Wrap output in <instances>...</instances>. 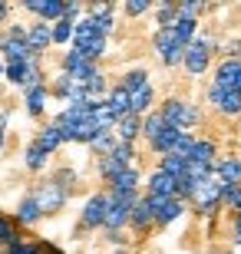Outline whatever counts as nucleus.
I'll return each instance as SVG.
<instances>
[{
  "label": "nucleus",
  "mask_w": 241,
  "mask_h": 254,
  "mask_svg": "<svg viewBox=\"0 0 241 254\" xmlns=\"http://www.w3.org/2000/svg\"><path fill=\"white\" fill-rule=\"evenodd\" d=\"M129 169H132V145H129V142H119V145H116V149H112L109 155L99 162V172L109 182L119 179L122 172H129Z\"/></svg>",
  "instance_id": "1"
},
{
  "label": "nucleus",
  "mask_w": 241,
  "mask_h": 254,
  "mask_svg": "<svg viewBox=\"0 0 241 254\" xmlns=\"http://www.w3.org/2000/svg\"><path fill=\"white\" fill-rule=\"evenodd\" d=\"M162 116H165V123L172 126V129H178V132L192 129V126L198 123V113H195V106L182 103V99H168V103L162 106Z\"/></svg>",
  "instance_id": "2"
},
{
  "label": "nucleus",
  "mask_w": 241,
  "mask_h": 254,
  "mask_svg": "<svg viewBox=\"0 0 241 254\" xmlns=\"http://www.w3.org/2000/svg\"><path fill=\"white\" fill-rule=\"evenodd\" d=\"M208 57H212V40L208 37H195L192 43L185 47V69L188 73H205V66H208Z\"/></svg>",
  "instance_id": "3"
},
{
  "label": "nucleus",
  "mask_w": 241,
  "mask_h": 254,
  "mask_svg": "<svg viewBox=\"0 0 241 254\" xmlns=\"http://www.w3.org/2000/svg\"><path fill=\"white\" fill-rule=\"evenodd\" d=\"M192 201H195V208H198V211L212 215L215 208H218V201H222V182L215 179V175L208 182H198V189H195Z\"/></svg>",
  "instance_id": "4"
},
{
  "label": "nucleus",
  "mask_w": 241,
  "mask_h": 254,
  "mask_svg": "<svg viewBox=\"0 0 241 254\" xmlns=\"http://www.w3.org/2000/svg\"><path fill=\"white\" fill-rule=\"evenodd\" d=\"M33 201L40 205V211L43 215H53V211H60L66 201V189H60L56 182H43L37 191H33Z\"/></svg>",
  "instance_id": "5"
},
{
  "label": "nucleus",
  "mask_w": 241,
  "mask_h": 254,
  "mask_svg": "<svg viewBox=\"0 0 241 254\" xmlns=\"http://www.w3.org/2000/svg\"><path fill=\"white\" fill-rule=\"evenodd\" d=\"M215 86H222L228 93H241V60L232 57L215 69Z\"/></svg>",
  "instance_id": "6"
},
{
  "label": "nucleus",
  "mask_w": 241,
  "mask_h": 254,
  "mask_svg": "<svg viewBox=\"0 0 241 254\" xmlns=\"http://www.w3.org/2000/svg\"><path fill=\"white\" fill-rule=\"evenodd\" d=\"M208 103L218 109V113H228V116H238L241 113V93H228V89H222V86H215L208 89Z\"/></svg>",
  "instance_id": "7"
},
{
  "label": "nucleus",
  "mask_w": 241,
  "mask_h": 254,
  "mask_svg": "<svg viewBox=\"0 0 241 254\" xmlns=\"http://www.w3.org/2000/svg\"><path fill=\"white\" fill-rule=\"evenodd\" d=\"M106 211H109V195H93L83 208V228L106 225Z\"/></svg>",
  "instance_id": "8"
},
{
  "label": "nucleus",
  "mask_w": 241,
  "mask_h": 254,
  "mask_svg": "<svg viewBox=\"0 0 241 254\" xmlns=\"http://www.w3.org/2000/svg\"><path fill=\"white\" fill-rule=\"evenodd\" d=\"M149 195L152 198H175L178 195V182L168 175V172H152L149 175Z\"/></svg>",
  "instance_id": "9"
},
{
  "label": "nucleus",
  "mask_w": 241,
  "mask_h": 254,
  "mask_svg": "<svg viewBox=\"0 0 241 254\" xmlns=\"http://www.w3.org/2000/svg\"><path fill=\"white\" fill-rule=\"evenodd\" d=\"M149 201H152V211H156V221L159 225H168V221H175L178 215H182V201L175 198H152L149 195Z\"/></svg>",
  "instance_id": "10"
},
{
  "label": "nucleus",
  "mask_w": 241,
  "mask_h": 254,
  "mask_svg": "<svg viewBox=\"0 0 241 254\" xmlns=\"http://www.w3.org/2000/svg\"><path fill=\"white\" fill-rule=\"evenodd\" d=\"M27 43H30L33 57H37L40 50H47L53 43V23H33V27H27Z\"/></svg>",
  "instance_id": "11"
},
{
  "label": "nucleus",
  "mask_w": 241,
  "mask_h": 254,
  "mask_svg": "<svg viewBox=\"0 0 241 254\" xmlns=\"http://www.w3.org/2000/svg\"><path fill=\"white\" fill-rule=\"evenodd\" d=\"M27 10H33V13H40L43 17V23L47 20H63L66 13V3H60V0H27Z\"/></svg>",
  "instance_id": "12"
},
{
  "label": "nucleus",
  "mask_w": 241,
  "mask_h": 254,
  "mask_svg": "<svg viewBox=\"0 0 241 254\" xmlns=\"http://www.w3.org/2000/svg\"><path fill=\"white\" fill-rule=\"evenodd\" d=\"M112 132H116V139H119V142H129V145H132V139L142 132V119L136 113L122 116V119H116V129H112Z\"/></svg>",
  "instance_id": "13"
},
{
  "label": "nucleus",
  "mask_w": 241,
  "mask_h": 254,
  "mask_svg": "<svg viewBox=\"0 0 241 254\" xmlns=\"http://www.w3.org/2000/svg\"><path fill=\"white\" fill-rule=\"evenodd\" d=\"M215 179L222 185H238L241 189V159H222L215 169Z\"/></svg>",
  "instance_id": "14"
},
{
  "label": "nucleus",
  "mask_w": 241,
  "mask_h": 254,
  "mask_svg": "<svg viewBox=\"0 0 241 254\" xmlns=\"http://www.w3.org/2000/svg\"><path fill=\"white\" fill-rule=\"evenodd\" d=\"M106 106H109V113L116 116V119H122V116L132 113V103H129V93L122 89V86H116L109 96H106Z\"/></svg>",
  "instance_id": "15"
},
{
  "label": "nucleus",
  "mask_w": 241,
  "mask_h": 254,
  "mask_svg": "<svg viewBox=\"0 0 241 254\" xmlns=\"http://www.w3.org/2000/svg\"><path fill=\"white\" fill-rule=\"evenodd\" d=\"M168 129V123H165V116L162 113H152V116H146V123H142V135L149 139V145L156 139H162V132Z\"/></svg>",
  "instance_id": "16"
},
{
  "label": "nucleus",
  "mask_w": 241,
  "mask_h": 254,
  "mask_svg": "<svg viewBox=\"0 0 241 254\" xmlns=\"http://www.w3.org/2000/svg\"><path fill=\"white\" fill-rule=\"evenodd\" d=\"M129 218H132V208L116 205V201L109 198V211H106V228H109V231H119V228L126 225Z\"/></svg>",
  "instance_id": "17"
},
{
  "label": "nucleus",
  "mask_w": 241,
  "mask_h": 254,
  "mask_svg": "<svg viewBox=\"0 0 241 254\" xmlns=\"http://www.w3.org/2000/svg\"><path fill=\"white\" fill-rule=\"evenodd\" d=\"M129 221H132L136 228H149V221H156V211H152V201H149V195L136 201V208H132V218H129Z\"/></svg>",
  "instance_id": "18"
},
{
  "label": "nucleus",
  "mask_w": 241,
  "mask_h": 254,
  "mask_svg": "<svg viewBox=\"0 0 241 254\" xmlns=\"http://www.w3.org/2000/svg\"><path fill=\"white\" fill-rule=\"evenodd\" d=\"M178 47H185V43H178V37H175V30H172V27L156 30V50L162 53V57L172 53V50H178Z\"/></svg>",
  "instance_id": "19"
},
{
  "label": "nucleus",
  "mask_w": 241,
  "mask_h": 254,
  "mask_svg": "<svg viewBox=\"0 0 241 254\" xmlns=\"http://www.w3.org/2000/svg\"><path fill=\"white\" fill-rule=\"evenodd\" d=\"M212 159H215V145L205 142V139H198L195 149H192V155H188V162H195V165H212Z\"/></svg>",
  "instance_id": "20"
},
{
  "label": "nucleus",
  "mask_w": 241,
  "mask_h": 254,
  "mask_svg": "<svg viewBox=\"0 0 241 254\" xmlns=\"http://www.w3.org/2000/svg\"><path fill=\"white\" fill-rule=\"evenodd\" d=\"M129 103H132V113L136 116L149 113V106H152V86H142V89L129 93Z\"/></svg>",
  "instance_id": "21"
},
{
  "label": "nucleus",
  "mask_w": 241,
  "mask_h": 254,
  "mask_svg": "<svg viewBox=\"0 0 241 254\" xmlns=\"http://www.w3.org/2000/svg\"><path fill=\"white\" fill-rule=\"evenodd\" d=\"M40 215H43V211H40V205L33 201V195L20 201V208H17V221H23V225H33Z\"/></svg>",
  "instance_id": "22"
},
{
  "label": "nucleus",
  "mask_w": 241,
  "mask_h": 254,
  "mask_svg": "<svg viewBox=\"0 0 241 254\" xmlns=\"http://www.w3.org/2000/svg\"><path fill=\"white\" fill-rule=\"evenodd\" d=\"M73 33H76L73 20H56L53 23V43H73Z\"/></svg>",
  "instance_id": "23"
},
{
  "label": "nucleus",
  "mask_w": 241,
  "mask_h": 254,
  "mask_svg": "<svg viewBox=\"0 0 241 254\" xmlns=\"http://www.w3.org/2000/svg\"><path fill=\"white\" fill-rule=\"evenodd\" d=\"M43 106H47V89L43 86H33V89H27V109L33 116L43 113Z\"/></svg>",
  "instance_id": "24"
},
{
  "label": "nucleus",
  "mask_w": 241,
  "mask_h": 254,
  "mask_svg": "<svg viewBox=\"0 0 241 254\" xmlns=\"http://www.w3.org/2000/svg\"><path fill=\"white\" fill-rule=\"evenodd\" d=\"M136 185H139V172L136 169L122 172L119 179H112V191H136Z\"/></svg>",
  "instance_id": "25"
},
{
  "label": "nucleus",
  "mask_w": 241,
  "mask_h": 254,
  "mask_svg": "<svg viewBox=\"0 0 241 254\" xmlns=\"http://www.w3.org/2000/svg\"><path fill=\"white\" fill-rule=\"evenodd\" d=\"M47 155H50V152L43 149L40 142H30V149H27V165H30L33 172H37V169H43V162H47Z\"/></svg>",
  "instance_id": "26"
},
{
  "label": "nucleus",
  "mask_w": 241,
  "mask_h": 254,
  "mask_svg": "<svg viewBox=\"0 0 241 254\" xmlns=\"http://www.w3.org/2000/svg\"><path fill=\"white\" fill-rule=\"evenodd\" d=\"M142 86H149V76L142 73V69H132V73L122 76V89H126V93H136V89H142Z\"/></svg>",
  "instance_id": "27"
},
{
  "label": "nucleus",
  "mask_w": 241,
  "mask_h": 254,
  "mask_svg": "<svg viewBox=\"0 0 241 254\" xmlns=\"http://www.w3.org/2000/svg\"><path fill=\"white\" fill-rule=\"evenodd\" d=\"M195 142H198V139H192L188 132H182V135H178V142H175V149L168 152V155H175V159H185L188 162V155H192V149H195Z\"/></svg>",
  "instance_id": "28"
},
{
  "label": "nucleus",
  "mask_w": 241,
  "mask_h": 254,
  "mask_svg": "<svg viewBox=\"0 0 241 254\" xmlns=\"http://www.w3.org/2000/svg\"><path fill=\"white\" fill-rule=\"evenodd\" d=\"M40 145H43V149L47 152H53V149H60V142H63V135H60V129H56V126H47V129L40 132Z\"/></svg>",
  "instance_id": "29"
},
{
  "label": "nucleus",
  "mask_w": 241,
  "mask_h": 254,
  "mask_svg": "<svg viewBox=\"0 0 241 254\" xmlns=\"http://www.w3.org/2000/svg\"><path fill=\"white\" fill-rule=\"evenodd\" d=\"M185 169H188L185 159H175V155H165V159H162V172H168L172 179H182V175H185Z\"/></svg>",
  "instance_id": "30"
},
{
  "label": "nucleus",
  "mask_w": 241,
  "mask_h": 254,
  "mask_svg": "<svg viewBox=\"0 0 241 254\" xmlns=\"http://www.w3.org/2000/svg\"><path fill=\"white\" fill-rule=\"evenodd\" d=\"M27 69H30V60L27 63H7V79L17 83V86H23L27 83Z\"/></svg>",
  "instance_id": "31"
},
{
  "label": "nucleus",
  "mask_w": 241,
  "mask_h": 254,
  "mask_svg": "<svg viewBox=\"0 0 241 254\" xmlns=\"http://www.w3.org/2000/svg\"><path fill=\"white\" fill-rule=\"evenodd\" d=\"M0 245H17V231H13V225H10L7 218H0Z\"/></svg>",
  "instance_id": "32"
},
{
  "label": "nucleus",
  "mask_w": 241,
  "mask_h": 254,
  "mask_svg": "<svg viewBox=\"0 0 241 254\" xmlns=\"http://www.w3.org/2000/svg\"><path fill=\"white\" fill-rule=\"evenodd\" d=\"M198 13H202V3H198V0H192V3H182V7H178V17H185V20H195Z\"/></svg>",
  "instance_id": "33"
},
{
  "label": "nucleus",
  "mask_w": 241,
  "mask_h": 254,
  "mask_svg": "<svg viewBox=\"0 0 241 254\" xmlns=\"http://www.w3.org/2000/svg\"><path fill=\"white\" fill-rule=\"evenodd\" d=\"M146 10H149V0H129V3H126V13H129V17H139Z\"/></svg>",
  "instance_id": "34"
},
{
  "label": "nucleus",
  "mask_w": 241,
  "mask_h": 254,
  "mask_svg": "<svg viewBox=\"0 0 241 254\" xmlns=\"http://www.w3.org/2000/svg\"><path fill=\"white\" fill-rule=\"evenodd\" d=\"M10 254H40V251L33 245H13V248H10Z\"/></svg>",
  "instance_id": "35"
},
{
  "label": "nucleus",
  "mask_w": 241,
  "mask_h": 254,
  "mask_svg": "<svg viewBox=\"0 0 241 254\" xmlns=\"http://www.w3.org/2000/svg\"><path fill=\"white\" fill-rule=\"evenodd\" d=\"M235 241H238V245H241V215L235 218Z\"/></svg>",
  "instance_id": "36"
},
{
  "label": "nucleus",
  "mask_w": 241,
  "mask_h": 254,
  "mask_svg": "<svg viewBox=\"0 0 241 254\" xmlns=\"http://www.w3.org/2000/svg\"><path fill=\"white\" fill-rule=\"evenodd\" d=\"M3 13H7V7H3V3H0V20H3Z\"/></svg>",
  "instance_id": "37"
},
{
  "label": "nucleus",
  "mask_w": 241,
  "mask_h": 254,
  "mask_svg": "<svg viewBox=\"0 0 241 254\" xmlns=\"http://www.w3.org/2000/svg\"><path fill=\"white\" fill-rule=\"evenodd\" d=\"M0 73H7V66H3V60H0Z\"/></svg>",
  "instance_id": "38"
},
{
  "label": "nucleus",
  "mask_w": 241,
  "mask_h": 254,
  "mask_svg": "<svg viewBox=\"0 0 241 254\" xmlns=\"http://www.w3.org/2000/svg\"><path fill=\"white\" fill-rule=\"evenodd\" d=\"M0 149H3V129H0Z\"/></svg>",
  "instance_id": "39"
},
{
  "label": "nucleus",
  "mask_w": 241,
  "mask_h": 254,
  "mask_svg": "<svg viewBox=\"0 0 241 254\" xmlns=\"http://www.w3.org/2000/svg\"><path fill=\"white\" fill-rule=\"evenodd\" d=\"M119 254H126V251H119Z\"/></svg>",
  "instance_id": "40"
},
{
  "label": "nucleus",
  "mask_w": 241,
  "mask_h": 254,
  "mask_svg": "<svg viewBox=\"0 0 241 254\" xmlns=\"http://www.w3.org/2000/svg\"><path fill=\"white\" fill-rule=\"evenodd\" d=\"M238 60H241V57H238Z\"/></svg>",
  "instance_id": "41"
}]
</instances>
